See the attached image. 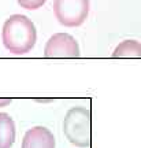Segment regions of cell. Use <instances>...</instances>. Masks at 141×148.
I'll list each match as a JSON object with an SVG mask.
<instances>
[{
    "label": "cell",
    "instance_id": "obj_8",
    "mask_svg": "<svg viewBox=\"0 0 141 148\" xmlns=\"http://www.w3.org/2000/svg\"><path fill=\"white\" fill-rule=\"evenodd\" d=\"M18 4L21 5L22 8H26V10H37L40 8L47 0H16Z\"/></svg>",
    "mask_w": 141,
    "mask_h": 148
},
{
    "label": "cell",
    "instance_id": "obj_4",
    "mask_svg": "<svg viewBox=\"0 0 141 148\" xmlns=\"http://www.w3.org/2000/svg\"><path fill=\"white\" fill-rule=\"evenodd\" d=\"M45 58H78L79 45L71 34L56 33L49 37L44 49Z\"/></svg>",
    "mask_w": 141,
    "mask_h": 148
},
{
    "label": "cell",
    "instance_id": "obj_1",
    "mask_svg": "<svg viewBox=\"0 0 141 148\" xmlns=\"http://www.w3.org/2000/svg\"><path fill=\"white\" fill-rule=\"evenodd\" d=\"M1 40L11 53L25 55L30 52L36 44V26L27 16L14 14L3 25Z\"/></svg>",
    "mask_w": 141,
    "mask_h": 148
},
{
    "label": "cell",
    "instance_id": "obj_2",
    "mask_svg": "<svg viewBox=\"0 0 141 148\" xmlns=\"http://www.w3.org/2000/svg\"><path fill=\"white\" fill-rule=\"evenodd\" d=\"M63 132L70 143L79 148L90 145V111L86 107H71L63 121Z\"/></svg>",
    "mask_w": 141,
    "mask_h": 148
},
{
    "label": "cell",
    "instance_id": "obj_9",
    "mask_svg": "<svg viewBox=\"0 0 141 148\" xmlns=\"http://www.w3.org/2000/svg\"><path fill=\"white\" fill-rule=\"evenodd\" d=\"M11 100H0V106H5V104H8Z\"/></svg>",
    "mask_w": 141,
    "mask_h": 148
},
{
    "label": "cell",
    "instance_id": "obj_5",
    "mask_svg": "<svg viewBox=\"0 0 141 148\" xmlns=\"http://www.w3.org/2000/svg\"><path fill=\"white\" fill-rule=\"evenodd\" d=\"M22 148H56L55 136L45 126H34L25 133Z\"/></svg>",
    "mask_w": 141,
    "mask_h": 148
},
{
    "label": "cell",
    "instance_id": "obj_3",
    "mask_svg": "<svg viewBox=\"0 0 141 148\" xmlns=\"http://www.w3.org/2000/svg\"><path fill=\"white\" fill-rule=\"evenodd\" d=\"M53 12L63 26H79L88 16L89 0H53Z\"/></svg>",
    "mask_w": 141,
    "mask_h": 148
},
{
    "label": "cell",
    "instance_id": "obj_7",
    "mask_svg": "<svg viewBox=\"0 0 141 148\" xmlns=\"http://www.w3.org/2000/svg\"><path fill=\"white\" fill-rule=\"evenodd\" d=\"M141 45L136 40H126L120 42L112 52V58H140Z\"/></svg>",
    "mask_w": 141,
    "mask_h": 148
},
{
    "label": "cell",
    "instance_id": "obj_6",
    "mask_svg": "<svg viewBox=\"0 0 141 148\" xmlns=\"http://www.w3.org/2000/svg\"><path fill=\"white\" fill-rule=\"evenodd\" d=\"M15 141V123L7 112H0V148H11Z\"/></svg>",
    "mask_w": 141,
    "mask_h": 148
}]
</instances>
